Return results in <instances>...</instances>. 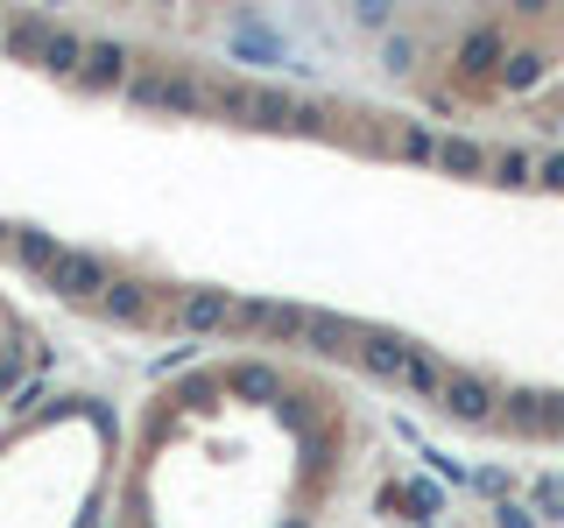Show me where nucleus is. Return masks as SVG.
<instances>
[{
    "label": "nucleus",
    "instance_id": "nucleus-1",
    "mask_svg": "<svg viewBox=\"0 0 564 528\" xmlns=\"http://www.w3.org/2000/svg\"><path fill=\"white\" fill-rule=\"evenodd\" d=\"M120 92L134 106H163V113H205V85L191 70H134Z\"/></svg>",
    "mask_w": 564,
    "mask_h": 528
},
{
    "label": "nucleus",
    "instance_id": "nucleus-2",
    "mask_svg": "<svg viewBox=\"0 0 564 528\" xmlns=\"http://www.w3.org/2000/svg\"><path fill=\"white\" fill-rule=\"evenodd\" d=\"M106 282H113V275H106V261H99V254H57V261H50V275H43V289L70 296V304H85V296L99 304Z\"/></svg>",
    "mask_w": 564,
    "mask_h": 528
},
{
    "label": "nucleus",
    "instance_id": "nucleus-3",
    "mask_svg": "<svg viewBox=\"0 0 564 528\" xmlns=\"http://www.w3.org/2000/svg\"><path fill=\"white\" fill-rule=\"evenodd\" d=\"M445 409L458 416V422H494V409H501V387L494 381H480V374H445Z\"/></svg>",
    "mask_w": 564,
    "mask_h": 528
},
{
    "label": "nucleus",
    "instance_id": "nucleus-4",
    "mask_svg": "<svg viewBox=\"0 0 564 528\" xmlns=\"http://www.w3.org/2000/svg\"><path fill=\"white\" fill-rule=\"evenodd\" d=\"M234 324L261 331V339H304L311 310H296V304H234Z\"/></svg>",
    "mask_w": 564,
    "mask_h": 528
},
{
    "label": "nucleus",
    "instance_id": "nucleus-5",
    "mask_svg": "<svg viewBox=\"0 0 564 528\" xmlns=\"http://www.w3.org/2000/svg\"><path fill=\"white\" fill-rule=\"evenodd\" d=\"M501 64H508V35H501V29H473L466 43H458V78H466V85L494 78Z\"/></svg>",
    "mask_w": 564,
    "mask_h": 528
},
{
    "label": "nucleus",
    "instance_id": "nucleus-6",
    "mask_svg": "<svg viewBox=\"0 0 564 528\" xmlns=\"http://www.w3.org/2000/svg\"><path fill=\"white\" fill-rule=\"evenodd\" d=\"M99 310L113 317V324H155V289L149 282H106Z\"/></svg>",
    "mask_w": 564,
    "mask_h": 528
},
{
    "label": "nucleus",
    "instance_id": "nucleus-7",
    "mask_svg": "<svg viewBox=\"0 0 564 528\" xmlns=\"http://www.w3.org/2000/svg\"><path fill=\"white\" fill-rule=\"evenodd\" d=\"M352 352H360V366H367L375 381H402V374H410V345L388 339V331H367V339H352Z\"/></svg>",
    "mask_w": 564,
    "mask_h": 528
},
{
    "label": "nucleus",
    "instance_id": "nucleus-8",
    "mask_svg": "<svg viewBox=\"0 0 564 528\" xmlns=\"http://www.w3.org/2000/svg\"><path fill=\"white\" fill-rule=\"evenodd\" d=\"M78 78H85V85H99V92H106V85H128V78H134V70H128V50L106 43V35H99V43H85Z\"/></svg>",
    "mask_w": 564,
    "mask_h": 528
},
{
    "label": "nucleus",
    "instance_id": "nucleus-9",
    "mask_svg": "<svg viewBox=\"0 0 564 528\" xmlns=\"http://www.w3.org/2000/svg\"><path fill=\"white\" fill-rule=\"evenodd\" d=\"M494 422H501V430H516V437H529V430H551V395H501Z\"/></svg>",
    "mask_w": 564,
    "mask_h": 528
},
{
    "label": "nucleus",
    "instance_id": "nucleus-10",
    "mask_svg": "<svg viewBox=\"0 0 564 528\" xmlns=\"http://www.w3.org/2000/svg\"><path fill=\"white\" fill-rule=\"evenodd\" d=\"M176 324H184V331H219V324H234V304H226L219 289L184 296V304H176Z\"/></svg>",
    "mask_w": 564,
    "mask_h": 528
},
{
    "label": "nucleus",
    "instance_id": "nucleus-11",
    "mask_svg": "<svg viewBox=\"0 0 564 528\" xmlns=\"http://www.w3.org/2000/svg\"><path fill=\"white\" fill-rule=\"evenodd\" d=\"M78 64H85V35H78V29H50L43 70H57V78H78Z\"/></svg>",
    "mask_w": 564,
    "mask_h": 528
},
{
    "label": "nucleus",
    "instance_id": "nucleus-12",
    "mask_svg": "<svg viewBox=\"0 0 564 528\" xmlns=\"http://www.w3.org/2000/svg\"><path fill=\"white\" fill-rule=\"evenodd\" d=\"M431 163L452 169V176H480V169H487V148H480V141H466V134H452V141H437Z\"/></svg>",
    "mask_w": 564,
    "mask_h": 528
},
{
    "label": "nucleus",
    "instance_id": "nucleus-13",
    "mask_svg": "<svg viewBox=\"0 0 564 528\" xmlns=\"http://www.w3.org/2000/svg\"><path fill=\"white\" fill-rule=\"evenodd\" d=\"M50 29H57V22H43V14H22V22L8 29V57H43Z\"/></svg>",
    "mask_w": 564,
    "mask_h": 528
},
{
    "label": "nucleus",
    "instance_id": "nucleus-14",
    "mask_svg": "<svg viewBox=\"0 0 564 528\" xmlns=\"http://www.w3.org/2000/svg\"><path fill=\"white\" fill-rule=\"evenodd\" d=\"M290 113H296L290 92H275V85L261 92V85H254V128H290Z\"/></svg>",
    "mask_w": 564,
    "mask_h": 528
},
{
    "label": "nucleus",
    "instance_id": "nucleus-15",
    "mask_svg": "<svg viewBox=\"0 0 564 528\" xmlns=\"http://www.w3.org/2000/svg\"><path fill=\"white\" fill-rule=\"evenodd\" d=\"M304 339H317V352H339L352 339V324H346V317H332V310H311V331H304Z\"/></svg>",
    "mask_w": 564,
    "mask_h": 528
},
{
    "label": "nucleus",
    "instance_id": "nucleus-16",
    "mask_svg": "<svg viewBox=\"0 0 564 528\" xmlns=\"http://www.w3.org/2000/svg\"><path fill=\"white\" fill-rule=\"evenodd\" d=\"M543 78V50H508V64H501V85H536Z\"/></svg>",
    "mask_w": 564,
    "mask_h": 528
},
{
    "label": "nucleus",
    "instance_id": "nucleus-17",
    "mask_svg": "<svg viewBox=\"0 0 564 528\" xmlns=\"http://www.w3.org/2000/svg\"><path fill=\"white\" fill-rule=\"evenodd\" d=\"M402 387H416V395H445V366L437 360H423V352H410V374H402Z\"/></svg>",
    "mask_w": 564,
    "mask_h": 528
},
{
    "label": "nucleus",
    "instance_id": "nucleus-18",
    "mask_svg": "<svg viewBox=\"0 0 564 528\" xmlns=\"http://www.w3.org/2000/svg\"><path fill=\"white\" fill-rule=\"evenodd\" d=\"M14 254H22V261H29V268H35V275H50V261H57V254H64V246H57V240H50V233H22V240H14Z\"/></svg>",
    "mask_w": 564,
    "mask_h": 528
},
{
    "label": "nucleus",
    "instance_id": "nucleus-19",
    "mask_svg": "<svg viewBox=\"0 0 564 528\" xmlns=\"http://www.w3.org/2000/svg\"><path fill=\"white\" fill-rule=\"evenodd\" d=\"M234 395H275V374L247 360V366H234Z\"/></svg>",
    "mask_w": 564,
    "mask_h": 528
},
{
    "label": "nucleus",
    "instance_id": "nucleus-20",
    "mask_svg": "<svg viewBox=\"0 0 564 528\" xmlns=\"http://www.w3.org/2000/svg\"><path fill=\"white\" fill-rule=\"evenodd\" d=\"M529 169H536V163H529V155H522V148H508V155H494V184H529Z\"/></svg>",
    "mask_w": 564,
    "mask_h": 528
},
{
    "label": "nucleus",
    "instance_id": "nucleus-21",
    "mask_svg": "<svg viewBox=\"0 0 564 528\" xmlns=\"http://www.w3.org/2000/svg\"><path fill=\"white\" fill-rule=\"evenodd\" d=\"M395 155H437V134H423V128H402V134H395Z\"/></svg>",
    "mask_w": 564,
    "mask_h": 528
},
{
    "label": "nucleus",
    "instance_id": "nucleus-22",
    "mask_svg": "<svg viewBox=\"0 0 564 528\" xmlns=\"http://www.w3.org/2000/svg\"><path fill=\"white\" fill-rule=\"evenodd\" d=\"M536 184H551V190H564V155H543V176Z\"/></svg>",
    "mask_w": 564,
    "mask_h": 528
},
{
    "label": "nucleus",
    "instance_id": "nucleus-23",
    "mask_svg": "<svg viewBox=\"0 0 564 528\" xmlns=\"http://www.w3.org/2000/svg\"><path fill=\"white\" fill-rule=\"evenodd\" d=\"M501 528H536V521H529V507H501Z\"/></svg>",
    "mask_w": 564,
    "mask_h": 528
},
{
    "label": "nucleus",
    "instance_id": "nucleus-24",
    "mask_svg": "<svg viewBox=\"0 0 564 528\" xmlns=\"http://www.w3.org/2000/svg\"><path fill=\"white\" fill-rule=\"evenodd\" d=\"M551 430L564 437V395H551Z\"/></svg>",
    "mask_w": 564,
    "mask_h": 528
}]
</instances>
